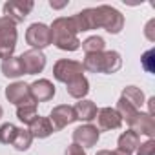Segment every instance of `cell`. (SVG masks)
Here are the masks:
<instances>
[{"instance_id": "1", "label": "cell", "mask_w": 155, "mask_h": 155, "mask_svg": "<svg viewBox=\"0 0 155 155\" xmlns=\"http://www.w3.org/2000/svg\"><path fill=\"white\" fill-rule=\"evenodd\" d=\"M51 29V44H55L62 51H77L81 48V40L77 37V28L71 17H58L49 26Z\"/></svg>"}, {"instance_id": "2", "label": "cell", "mask_w": 155, "mask_h": 155, "mask_svg": "<svg viewBox=\"0 0 155 155\" xmlns=\"http://www.w3.org/2000/svg\"><path fill=\"white\" fill-rule=\"evenodd\" d=\"M95 13H97V26L99 28H104L111 35H119L122 31L124 17L119 9H115L108 4H102V6L95 8Z\"/></svg>"}, {"instance_id": "3", "label": "cell", "mask_w": 155, "mask_h": 155, "mask_svg": "<svg viewBox=\"0 0 155 155\" xmlns=\"http://www.w3.org/2000/svg\"><path fill=\"white\" fill-rule=\"evenodd\" d=\"M17 24L8 18V17H0V58L8 60L13 57L15 48H17Z\"/></svg>"}, {"instance_id": "4", "label": "cell", "mask_w": 155, "mask_h": 155, "mask_svg": "<svg viewBox=\"0 0 155 155\" xmlns=\"http://www.w3.org/2000/svg\"><path fill=\"white\" fill-rule=\"evenodd\" d=\"M84 75V68L81 62L77 60H71V58H60L55 62L53 66V77L58 81V82H71L77 77H82Z\"/></svg>"}, {"instance_id": "5", "label": "cell", "mask_w": 155, "mask_h": 155, "mask_svg": "<svg viewBox=\"0 0 155 155\" xmlns=\"http://www.w3.org/2000/svg\"><path fill=\"white\" fill-rule=\"evenodd\" d=\"M26 42L31 46V49H38V51L51 46V29H49V26H46L42 22L31 24L26 31Z\"/></svg>"}, {"instance_id": "6", "label": "cell", "mask_w": 155, "mask_h": 155, "mask_svg": "<svg viewBox=\"0 0 155 155\" xmlns=\"http://www.w3.org/2000/svg\"><path fill=\"white\" fill-rule=\"evenodd\" d=\"M35 8L33 0H9L4 4V17L11 18L15 24H20L26 20V17L31 13V9Z\"/></svg>"}, {"instance_id": "7", "label": "cell", "mask_w": 155, "mask_h": 155, "mask_svg": "<svg viewBox=\"0 0 155 155\" xmlns=\"http://www.w3.org/2000/svg\"><path fill=\"white\" fill-rule=\"evenodd\" d=\"M18 58L22 64L24 75H37V73H42L46 68V55L38 49H28Z\"/></svg>"}, {"instance_id": "8", "label": "cell", "mask_w": 155, "mask_h": 155, "mask_svg": "<svg viewBox=\"0 0 155 155\" xmlns=\"http://www.w3.org/2000/svg\"><path fill=\"white\" fill-rule=\"evenodd\" d=\"M101 139V131L93 124H82L73 130V142L81 148H93Z\"/></svg>"}, {"instance_id": "9", "label": "cell", "mask_w": 155, "mask_h": 155, "mask_svg": "<svg viewBox=\"0 0 155 155\" xmlns=\"http://www.w3.org/2000/svg\"><path fill=\"white\" fill-rule=\"evenodd\" d=\"M49 122L53 124V130L58 131V130H64L66 126H69L71 122H75V111H73V106H68V104H58L51 110L49 113Z\"/></svg>"}, {"instance_id": "10", "label": "cell", "mask_w": 155, "mask_h": 155, "mask_svg": "<svg viewBox=\"0 0 155 155\" xmlns=\"http://www.w3.org/2000/svg\"><path fill=\"white\" fill-rule=\"evenodd\" d=\"M4 95H6V99H8L11 104H15V106H22V104L33 102V99H31V95H29V84L20 82V81L9 84V86L6 88Z\"/></svg>"}, {"instance_id": "11", "label": "cell", "mask_w": 155, "mask_h": 155, "mask_svg": "<svg viewBox=\"0 0 155 155\" xmlns=\"http://www.w3.org/2000/svg\"><path fill=\"white\" fill-rule=\"evenodd\" d=\"M55 86L51 81L48 79H38L35 82L29 84V95L33 99V102H48L55 97Z\"/></svg>"}, {"instance_id": "12", "label": "cell", "mask_w": 155, "mask_h": 155, "mask_svg": "<svg viewBox=\"0 0 155 155\" xmlns=\"http://www.w3.org/2000/svg\"><path fill=\"white\" fill-rule=\"evenodd\" d=\"M97 124H99V131H111V130H119L122 126V119L117 113L115 108H101L97 111Z\"/></svg>"}, {"instance_id": "13", "label": "cell", "mask_w": 155, "mask_h": 155, "mask_svg": "<svg viewBox=\"0 0 155 155\" xmlns=\"http://www.w3.org/2000/svg\"><path fill=\"white\" fill-rule=\"evenodd\" d=\"M130 130H133L137 135H146L148 139L155 137V122L153 117L146 111H139L135 119L130 122Z\"/></svg>"}, {"instance_id": "14", "label": "cell", "mask_w": 155, "mask_h": 155, "mask_svg": "<svg viewBox=\"0 0 155 155\" xmlns=\"http://www.w3.org/2000/svg\"><path fill=\"white\" fill-rule=\"evenodd\" d=\"M75 28H77V33H84V31H91V29H97V13H95V8H86L82 11H79L77 15L71 17Z\"/></svg>"}, {"instance_id": "15", "label": "cell", "mask_w": 155, "mask_h": 155, "mask_svg": "<svg viewBox=\"0 0 155 155\" xmlns=\"http://www.w3.org/2000/svg\"><path fill=\"white\" fill-rule=\"evenodd\" d=\"M73 111H75V119L77 120H82L86 124H90L95 117H97V104L93 101H88V99H82L79 101L75 106H73Z\"/></svg>"}, {"instance_id": "16", "label": "cell", "mask_w": 155, "mask_h": 155, "mask_svg": "<svg viewBox=\"0 0 155 155\" xmlns=\"http://www.w3.org/2000/svg\"><path fill=\"white\" fill-rule=\"evenodd\" d=\"M66 91H68L69 97L82 101L90 93V82H88V79H86L84 75L82 77H77V79H73L71 82L66 84Z\"/></svg>"}, {"instance_id": "17", "label": "cell", "mask_w": 155, "mask_h": 155, "mask_svg": "<svg viewBox=\"0 0 155 155\" xmlns=\"http://www.w3.org/2000/svg\"><path fill=\"white\" fill-rule=\"evenodd\" d=\"M53 124L49 122L48 117H37L31 124H29V133L33 135V139H46L53 133Z\"/></svg>"}, {"instance_id": "18", "label": "cell", "mask_w": 155, "mask_h": 155, "mask_svg": "<svg viewBox=\"0 0 155 155\" xmlns=\"http://www.w3.org/2000/svg\"><path fill=\"white\" fill-rule=\"evenodd\" d=\"M140 144V135H137L133 130H126V131H122L120 133V137H119V140H117V150H120V151H124V153H133L135 150H137V146Z\"/></svg>"}, {"instance_id": "19", "label": "cell", "mask_w": 155, "mask_h": 155, "mask_svg": "<svg viewBox=\"0 0 155 155\" xmlns=\"http://www.w3.org/2000/svg\"><path fill=\"white\" fill-rule=\"evenodd\" d=\"M122 66V58H120V53L119 51H102V73L106 75H111V73H117Z\"/></svg>"}, {"instance_id": "20", "label": "cell", "mask_w": 155, "mask_h": 155, "mask_svg": "<svg viewBox=\"0 0 155 155\" xmlns=\"http://www.w3.org/2000/svg\"><path fill=\"white\" fill-rule=\"evenodd\" d=\"M2 75L8 77V79H18V77L24 75V69H22V64H20V58L18 57H11L8 60H2Z\"/></svg>"}, {"instance_id": "21", "label": "cell", "mask_w": 155, "mask_h": 155, "mask_svg": "<svg viewBox=\"0 0 155 155\" xmlns=\"http://www.w3.org/2000/svg\"><path fill=\"white\" fill-rule=\"evenodd\" d=\"M124 101H128L131 106H135L137 110H140L144 104H146V99H144V93H142V90L140 88H137V86H126L124 90H122V95H120Z\"/></svg>"}, {"instance_id": "22", "label": "cell", "mask_w": 155, "mask_h": 155, "mask_svg": "<svg viewBox=\"0 0 155 155\" xmlns=\"http://www.w3.org/2000/svg\"><path fill=\"white\" fill-rule=\"evenodd\" d=\"M33 142V135L29 133V130H24V128H17V135L11 142V146L17 150V151H28L29 146Z\"/></svg>"}, {"instance_id": "23", "label": "cell", "mask_w": 155, "mask_h": 155, "mask_svg": "<svg viewBox=\"0 0 155 155\" xmlns=\"http://www.w3.org/2000/svg\"><path fill=\"white\" fill-rule=\"evenodd\" d=\"M17 117H18L20 122H24V124L29 126L38 117V113H37V102H29V104L17 106Z\"/></svg>"}, {"instance_id": "24", "label": "cell", "mask_w": 155, "mask_h": 155, "mask_svg": "<svg viewBox=\"0 0 155 155\" xmlns=\"http://www.w3.org/2000/svg\"><path fill=\"white\" fill-rule=\"evenodd\" d=\"M81 46H82V49H84V53H86V55H90V53H102V51H106V49H104V48H106V42H104V38H102V37H99V35L88 37L84 42H81Z\"/></svg>"}, {"instance_id": "25", "label": "cell", "mask_w": 155, "mask_h": 155, "mask_svg": "<svg viewBox=\"0 0 155 155\" xmlns=\"http://www.w3.org/2000/svg\"><path fill=\"white\" fill-rule=\"evenodd\" d=\"M115 110H117V113L120 115V119H122V120H126L128 124H130V122L135 119V115L140 111V110H137L135 106H131L128 101H124L122 97L119 99V102H117V108H115Z\"/></svg>"}, {"instance_id": "26", "label": "cell", "mask_w": 155, "mask_h": 155, "mask_svg": "<svg viewBox=\"0 0 155 155\" xmlns=\"http://www.w3.org/2000/svg\"><path fill=\"white\" fill-rule=\"evenodd\" d=\"M17 135V126L11 122H6L0 126V142L2 144H11Z\"/></svg>"}, {"instance_id": "27", "label": "cell", "mask_w": 155, "mask_h": 155, "mask_svg": "<svg viewBox=\"0 0 155 155\" xmlns=\"http://www.w3.org/2000/svg\"><path fill=\"white\" fill-rule=\"evenodd\" d=\"M137 155H155V139H148L144 142H140L135 150Z\"/></svg>"}, {"instance_id": "28", "label": "cell", "mask_w": 155, "mask_h": 155, "mask_svg": "<svg viewBox=\"0 0 155 155\" xmlns=\"http://www.w3.org/2000/svg\"><path fill=\"white\" fill-rule=\"evenodd\" d=\"M144 35H146V38H148L150 42H155V18H151V20L146 24Z\"/></svg>"}, {"instance_id": "29", "label": "cell", "mask_w": 155, "mask_h": 155, "mask_svg": "<svg viewBox=\"0 0 155 155\" xmlns=\"http://www.w3.org/2000/svg\"><path fill=\"white\" fill-rule=\"evenodd\" d=\"M64 155H86V151H84V148H81L79 144H69L68 148H66V151H64Z\"/></svg>"}, {"instance_id": "30", "label": "cell", "mask_w": 155, "mask_h": 155, "mask_svg": "<svg viewBox=\"0 0 155 155\" xmlns=\"http://www.w3.org/2000/svg\"><path fill=\"white\" fill-rule=\"evenodd\" d=\"M97 155H130V153H124V151H120V150H101V151H97Z\"/></svg>"}, {"instance_id": "31", "label": "cell", "mask_w": 155, "mask_h": 155, "mask_svg": "<svg viewBox=\"0 0 155 155\" xmlns=\"http://www.w3.org/2000/svg\"><path fill=\"white\" fill-rule=\"evenodd\" d=\"M49 6H51L53 9H62V8L68 6V0H62V2H55V0H49Z\"/></svg>"}, {"instance_id": "32", "label": "cell", "mask_w": 155, "mask_h": 155, "mask_svg": "<svg viewBox=\"0 0 155 155\" xmlns=\"http://www.w3.org/2000/svg\"><path fill=\"white\" fill-rule=\"evenodd\" d=\"M146 113H150L153 117V113H155V97H150L148 99V111Z\"/></svg>"}, {"instance_id": "33", "label": "cell", "mask_w": 155, "mask_h": 155, "mask_svg": "<svg viewBox=\"0 0 155 155\" xmlns=\"http://www.w3.org/2000/svg\"><path fill=\"white\" fill-rule=\"evenodd\" d=\"M2 113H4V110H2V106H0V119H2Z\"/></svg>"}]
</instances>
